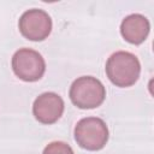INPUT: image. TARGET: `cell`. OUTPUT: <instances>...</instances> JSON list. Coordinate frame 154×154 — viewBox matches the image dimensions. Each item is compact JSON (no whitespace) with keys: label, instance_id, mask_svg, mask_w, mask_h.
I'll return each mask as SVG.
<instances>
[{"label":"cell","instance_id":"obj_1","mask_svg":"<svg viewBox=\"0 0 154 154\" xmlns=\"http://www.w3.org/2000/svg\"><path fill=\"white\" fill-rule=\"evenodd\" d=\"M105 70L108 79L116 87L128 88L137 82L141 73V64L135 54L118 51L109 55Z\"/></svg>","mask_w":154,"mask_h":154},{"label":"cell","instance_id":"obj_2","mask_svg":"<svg viewBox=\"0 0 154 154\" xmlns=\"http://www.w3.org/2000/svg\"><path fill=\"white\" fill-rule=\"evenodd\" d=\"M69 96L76 107L91 109L99 107L105 101L106 89L96 77L82 76L72 82Z\"/></svg>","mask_w":154,"mask_h":154},{"label":"cell","instance_id":"obj_3","mask_svg":"<svg viewBox=\"0 0 154 154\" xmlns=\"http://www.w3.org/2000/svg\"><path fill=\"white\" fill-rule=\"evenodd\" d=\"M109 137L106 123L97 117H87L77 122L75 126V140L77 144L87 150L102 149Z\"/></svg>","mask_w":154,"mask_h":154},{"label":"cell","instance_id":"obj_4","mask_svg":"<svg viewBox=\"0 0 154 154\" xmlns=\"http://www.w3.org/2000/svg\"><path fill=\"white\" fill-rule=\"evenodd\" d=\"M12 70L19 79L36 82L46 71V61L37 51L20 48L12 57Z\"/></svg>","mask_w":154,"mask_h":154},{"label":"cell","instance_id":"obj_5","mask_svg":"<svg viewBox=\"0 0 154 154\" xmlns=\"http://www.w3.org/2000/svg\"><path fill=\"white\" fill-rule=\"evenodd\" d=\"M18 28L25 38L30 41H43L52 31V19L46 11L31 8L20 16Z\"/></svg>","mask_w":154,"mask_h":154},{"label":"cell","instance_id":"obj_6","mask_svg":"<svg viewBox=\"0 0 154 154\" xmlns=\"http://www.w3.org/2000/svg\"><path fill=\"white\" fill-rule=\"evenodd\" d=\"M65 105L61 96L53 91H46L38 95L32 103V114L36 120L49 125L58 122L63 116Z\"/></svg>","mask_w":154,"mask_h":154},{"label":"cell","instance_id":"obj_7","mask_svg":"<svg viewBox=\"0 0 154 154\" xmlns=\"http://www.w3.org/2000/svg\"><path fill=\"white\" fill-rule=\"evenodd\" d=\"M150 30L149 20L140 13L126 16L120 24V34L125 41L132 45H141L147 38Z\"/></svg>","mask_w":154,"mask_h":154},{"label":"cell","instance_id":"obj_8","mask_svg":"<svg viewBox=\"0 0 154 154\" xmlns=\"http://www.w3.org/2000/svg\"><path fill=\"white\" fill-rule=\"evenodd\" d=\"M42 154H73V150L70 144L63 141H54L45 147Z\"/></svg>","mask_w":154,"mask_h":154}]
</instances>
